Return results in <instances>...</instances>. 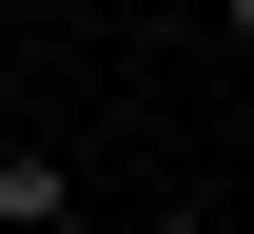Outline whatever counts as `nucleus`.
<instances>
[{"mask_svg": "<svg viewBox=\"0 0 254 234\" xmlns=\"http://www.w3.org/2000/svg\"><path fill=\"white\" fill-rule=\"evenodd\" d=\"M0 234H98V215H78V176L39 156V137H0Z\"/></svg>", "mask_w": 254, "mask_h": 234, "instance_id": "nucleus-1", "label": "nucleus"}, {"mask_svg": "<svg viewBox=\"0 0 254 234\" xmlns=\"http://www.w3.org/2000/svg\"><path fill=\"white\" fill-rule=\"evenodd\" d=\"M137 234H215V215H137Z\"/></svg>", "mask_w": 254, "mask_h": 234, "instance_id": "nucleus-2", "label": "nucleus"}, {"mask_svg": "<svg viewBox=\"0 0 254 234\" xmlns=\"http://www.w3.org/2000/svg\"><path fill=\"white\" fill-rule=\"evenodd\" d=\"M215 20H235V39H254V0H215Z\"/></svg>", "mask_w": 254, "mask_h": 234, "instance_id": "nucleus-3", "label": "nucleus"}]
</instances>
